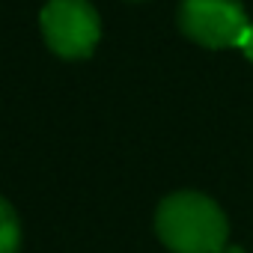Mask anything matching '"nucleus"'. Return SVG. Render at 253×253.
<instances>
[{"label":"nucleus","mask_w":253,"mask_h":253,"mask_svg":"<svg viewBox=\"0 0 253 253\" xmlns=\"http://www.w3.org/2000/svg\"><path fill=\"white\" fill-rule=\"evenodd\" d=\"M48 48L63 60H84L101 39V21L89 0H48L42 9Z\"/></svg>","instance_id":"2"},{"label":"nucleus","mask_w":253,"mask_h":253,"mask_svg":"<svg viewBox=\"0 0 253 253\" xmlns=\"http://www.w3.org/2000/svg\"><path fill=\"white\" fill-rule=\"evenodd\" d=\"M158 238L173 253H217L226 247V214L197 191L170 194L155 214Z\"/></svg>","instance_id":"1"},{"label":"nucleus","mask_w":253,"mask_h":253,"mask_svg":"<svg viewBox=\"0 0 253 253\" xmlns=\"http://www.w3.org/2000/svg\"><path fill=\"white\" fill-rule=\"evenodd\" d=\"M241 51L250 57V63H253V24H250V30H247V36H244V42H241Z\"/></svg>","instance_id":"5"},{"label":"nucleus","mask_w":253,"mask_h":253,"mask_svg":"<svg viewBox=\"0 0 253 253\" xmlns=\"http://www.w3.org/2000/svg\"><path fill=\"white\" fill-rule=\"evenodd\" d=\"M217 253H244V250H241V247H229V244H226V247H223V250H217Z\"/></svg>","instance_id":"6"},{"label":"nucleus","mask_w":253,"mask_h":253,"mask_svg":"<svg viewBox=\"0 0 253 253\" xmlns=\"http://www.w3.org/2000/svg\"><path fill=\"white\" fill-rule=\"evenodd\" d=\"M21 247V223L15 209L0 197V253H18Z\"/></svg>","instance_id":"4"},{"label":"nucleus","mask_w":253,"mask_h":253,"mask_svg":"<svg viewBox=\"0 0 253 253\" xmlns=\"http://www.w3.org/2000/svg\"><path fill=\"white\" fill-rule=\"evenodd\" d=\"M182 33L203 48H241L250 21L238 0H182Z\"/></svg>","instance_id":"3"}]
</instances>
